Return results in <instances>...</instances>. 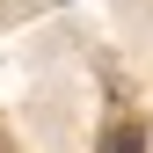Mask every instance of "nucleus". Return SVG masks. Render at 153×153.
<instances>
[{
	"instance_id": "nucleus-1",
	"label": "nucleus",
	"mask_w": 153,
	"mask_h": 153,
	"mask_svg": "<svg viewBox=\"0 0 153 153\" xmlns=\"http://www.w3.org/2000/svg\"><path fill=\"white\" fill-rule=\"evenodd\" d=\"M102 153H146V131H139V124H117V131L102 139Z\"/></svg>"
}]
</instances>
